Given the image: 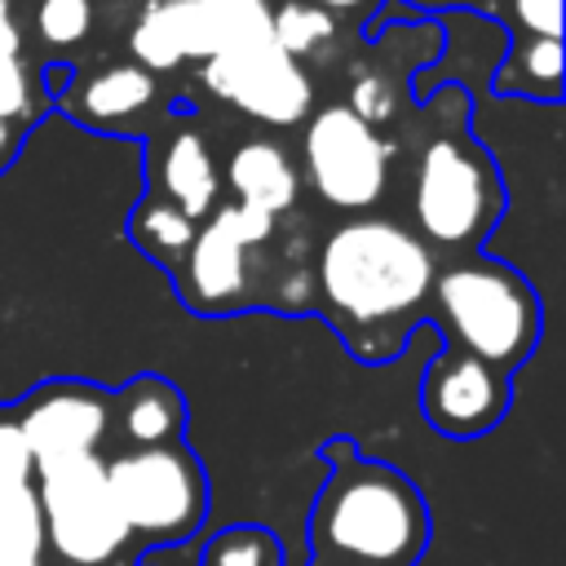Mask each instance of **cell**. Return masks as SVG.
I'll return each instance as SVG.
<instances>
[{"label":"cell","mask_w":566,"mask_h":566,"mask_svg":"<svg viewBox=\"0 0 566 566\" xmlns=\"http://www.w3.org/2000/svg\"><path fill=\"white\" fill-rule=\"evenodd\" d=\"M327 478L305 522V566H416L429 553L433 517L420 486L367 460L354 438H332L323 451Z\"/></svg>","instance_id":"obj_1"},{"label":"cell","mask_w":566,"mask_h":566,"mask_svg":"<svg viewBox=\"0 0 566 566\" xmlns=\"http://www.w3.org/2000/svg\"><path fill=\"white\" fill-rule=\"evenodd\" d=\"M314 283L327 318L345 332V345L358 358L380 363L398 354V332L424 305L433 256L411 230L385 217H358L327 234Z\"/></svg>","instance_id":"obj_2"},{"label":"cell","mask_w":566,"mask_h":566,"mask_svg":"<svg viewBox=\"0 0 566 566\" xmlns=\"http://www.w3.org/2000/svg\"><path fill=\"white\" fill-rule=\"evenodd\" d=\"M438 318L451 336V349H464L500 371L513 367L539 340V305L535 292L500 261H464L433 274Z\"/></svg>","instance_id":"obj_3"},{"label":"cell","mask_w":566,"mask_h":566,"mask_svg":"<svg viewBox=\"0 0 566 566\" xmlns=\"http://www.w3.org/2000/svg\"><path fill=\"white\" fill-rule=\"evenodd\" d=\"M111 504L142 557L150 548L186 544L208 517V478L186 442L133 447L102 460Z\"/></svg>","instance_id":"obj_4"},{"label":"cell","mask_w":566,"mask_h":566,"mask_svg":"<svg viewBox=\"0 0 566 566\" xmlns=\"http://www.w3.org/2000/svg\"><path fill=\"white\" fill-rule=\"evenodd\" d=\"M44 566H142V548L119 522L102 455L35 464Z\"/></svg>","instance_id":"obj_5"},{"label":"cell","mask_w":566,"mask_h":566,"mask_svg":"<svg viewBox=\"0 0 566 566\" xmlns=\"http://www.w3.org/2000/svg\"><path fill=\"white\" fill-rule=\"evenodd\" d=\"M495 208L500 186L473 146L455 137H438L424 146L416 164V221L433 243H473L491 226Z\"/></svg>","instance_id":"obj_6"},{"label":"cell","mask_w":566,"mask_h":566,"mask_svg":"<svg viewBox=\"0 0 566 566\" xmlns=\"http://www.w3.org/2000/svg\"><path fill=\"white\" fill-rule=\"evenodd\" d=\"M305 177L318 199L332 208H371L385 190V168H389V146L371 124H363L349 106H323L305 115Z\"/></svg>","instance_id":"obj_7"},{"label":"cell","mask_w":566,"mask_h":566,"mask_svg":"<svg viewBox=\"0 0 566 566\" xmlns=\"http://www.w3.org/2000/svg\"><path fill=\"white\" fill-rule=\"evenodd\" d=\"M199 80L221 102L239 106L261 124H301L314 106V84L296 57L279 44H256L239 53H217L199 62Z\"/></svg>","instance_id":"obj_8"},{"label":"cell","mask_w":566,"mask_h":566,"mask_svg":"<svg viewBox=\"0 0 566 566\" xmlns=\"http://www.w3.org/2000/svg\"><path fill=\"white\" fill-rule=\"evenodd\" d=\"M31 460L35 464H57L75 455H102L106 460V438H111V394L84 380H53L18 402L9 411Z\"/></svg>","instance_id":"obj_9"},{"label":"cell","mask_w":566,"mask_h":566,"mask_svg":"<svg viewBox=\"0 0 566 566\" xmlns=\"http://www.w3.org/2000/svg\"><path fill=\"white\" fill-rule=\"evenodd\" d=\"M509 398H513L509 371L451 345L429 363L420 380V411L442 438H478L495 429L509 411Z\"/></svg>","instance_id":"obj_10"},{"label":"cell","mask_w":566,"mask_h":566,"mask_svg":"<svg viewBox=\"0 0 566 566\" xmlns=\"http://www.w3.org/2000/svg\"><path fill=\"white\" fill-rule=\"evenodd\" d=\"M274 230V217L243 208V203H226L212 212V221L203 230H195L190 248H186V301L203 314L226 310L243 296V252L252 243H265Z\"/></svg>","instance_id":"obj_11"},{"label":"cell","mask_w":566,"mask_h":566,"mask_svg":"<svg viewBox=\"0 0 566 566\" xmlns=\"http://www.w3.org/2000/svg\"><path fill=\"white\" fill-rule=\"evenodd\" d=\"M181 429H186V398L159 376H137L119 394H111L106 455L133 451V447L181 442Z\"/></svg>","instance_id":"obj_12"},{"label":"cell","mask_w":566,"mask_h":566,"mask_svg":"<svg viewBox=\"0 0 566 566\" xmlns=\"http://www.w3.org/2000/svg\"><path fill=\"white\" fill-rule=\"evenodd\" d=\"M128 49L142 71H172L190 57L199 62L212 57V40H208V27L195 0H150L142 18L133 22Z\"/></svg>","instance_id":"obj_13"},{"label":"cell","mask_w":566,"mask_h":566,"mask_svg":"<svg viewBox=\"0 0 566 566\" xmlns=\"http://www.w3.org/2000/svg\"><path fill=\"white\" fill-rule=\"evenodd\" d=\"M226 181L234 190V203L243 208H256L265 217H279L296 203V190H301V172L292 164V155L265 137H252V142H239L230 150V164H226Z\"/></svg>","instance_id":"obj_14"},{"label":"cell","mask_w":566,"mask_h":566,"mask_svg":"<svg viewBox=\"0 0 566 566\" xmlns=\"http://www.w3.org/2000/svg\"><path fill=\"white\" fill-rule=\"evenodd\" d=\"M0 544L40 553V504H35V460L13 424L0 416Z\"/></svg>","instance_id":"obj_15"},{"label":"cell","mask_w":566,"mask_h":566,"mask_svg":"<svg viewBox=\"0 0 566 566\" xmlns=\"http://www.w3.org/2000/svg\"><path fill=\"white\" fill-rule=\"evenodd\" d=\"M164 190L172 195V208L190 221L203 217L217 199V168L199 133H177L164 150Z\"/></svg>","instance_id":"obj_16"},{"label":"cell","mask_w":566,"mask_h":566,"mask_svg":"<svg viewBox=\"0 0 566 566\" xmlns=\"http://www.w3.org/2000/svg\"><path fill=\"white\" fill-rule=\"evenodd\" d=\"M150 97H155V75L142 71L137 62H124V66L97 71V75L80 88L75 106H80V115H88V119H124V115L150 106Z\"/></svg>","instance_id":"obj_17"},{"label":"cell","mask_w":566,"mask_h":566,"mask_svg":"<svg viewBox=\"0 0 566 566\" xmlns=\"http://www.w3.org/2000/svg\"><path fill=\"white\" fill-rule=\"evenodd\" d=\"M195 9L208 27L212 57L270 44V4L265 0H195Z\"/></svg>","instance_id":"obj_18"},{"label":"cell","mask_w":566,"mask_h":566,"mask_svg":"<svg viewBox=\"0 0 566 566\" xmlns=\"http://www.w3.org/2000/svg\"><path fill=\"white\" fill-rule=\"evenodd\" d=\"M199 566H283V544L265 526H226L203 544Z\"/></svg>","instance_id":"obj_19"},{"label":"cell","mask_w":566,"mask_h":566,"mask_svg":"<svg viewBox=\"0 0 566 566\" xmlns=\"http://www.w3.org/2000/svg\"><path fill=\"white\" fill-rule=\"evenodd\" d=\"M332 35H336L332 13L310 0H287L283 9H270V44H279L287 57H305Z\"/></svg>","instance_id":"obj_20"},{"label":"cell","mask_w":566,"mask_h":566,"mask_svg":"<svg viewBox=\"0 0 566 566\" xmlns=\"http://www.w3.org/2000/svg\"><path fill=\"white\" fill-rule=\"evenodd\" d=\"M495 84H500L504 93L522 88V93L557 97V88H562V44H557V40H544V35L526 40Z\"/></svg>","instance_id":"obj_21"},{"label":"cell","mask_w":566,"mask_h":566,"mask_svg":"<svg viewBox=\"0 0 566 566\" xmlns=\"http://www.w3.org/2000/svg\"><path fill=\"white\" fill-rule=\"evenodd\" d=\"M137 234L155 252H186L190 239H195V221L186 212H177L172 203H146L137 212Z\"/></svg>","instance_id":"obj_22"},{"label":"cell","mask_w":566,"mask_h":566,"mask_svg":"<svg viewBox=\"0 0 566 566\" xmlns=\"http://www.w3.org/2000/svg\"><path fill=\"white\" fill-rule=\"evenodd\" d=\"M35 27L49 44H80L93 27V4L88 0H40Z\"/></svg>","instance_id":"obj_23"},{"label":"cell","mask_w":566,"mask_h":566,"mask_svg":"<svg viewBox=\"0 0 566 566\" xmlns=\"http://www.w3.org/2000/svg\"><path fill=\"white\" fill-rule=\"evenodd\" d=\"M349 111L363 119V124H385L389 115H394V88H389V80L385 75H376V71H363L354 84H349Z\"/></svg>","instance_id":"obj_24"},{"label":"cell","mask_w":566,"mask_h":566,"mask_svg":"<svg viewBox=\"0 0 566 566\" xmlns=\"http://www.w3.org/2000/svg\"><path fill=\"white\" fill-rule=\"evenodd\" d=\"M31 115V75L22 57H0V119H27Z\"/></svg>","instance_id":"obj_25"},{"label":"cell","mask_w":566,"mask_h":566,"mask_svg":"<svg viewBox=\"0 0 566 566\" xmlns=\"http://www.w3.org/2000/svg\"><path fill=\"white\" fill-rule=\"evenodd\" d=\"M513 13L531 35H544V40L562 35V0H513Z\"/></svg>","instance_id":"obj_26"},{"label":"cell","mask_w":566,"mask_h":566,"mask_svg":"<svg viewBox=\"0 0 566 566\" xmlns=\"http://www.w3.org/2000/svg\"><path fill=\"white\" fill-rule=\"evenodd\" d=\"M22 53V27L13 18V0H0V57H18Z\"/></svg>","instance_id":"obj_27"},{"label":"cell","mask_w":566,"mask_h":566,"mask_svg":"<svg viewBox=\"0 0 566 566\" xmlns=\"http://www.w3.org/2000/svg\"><path fill=\"white\" fill-rule=\"evenodd\" d=\"M0 566H44V557H40V553H22V548L0 544Z\"/></svg>","instance_id":"obj_28"},{"label":"cell","mask_w":566,"mask_h":566,"mask_svg":"<svg viewBox=\"0 0 566 566\" xmlns=\"http://www.w3.org/2000/svg\"><path fill=\"white\" fill-rule=\"evenodd\" d=\"M13 142H18V137H13V124H4V119H0V168L9 164V155H13Z\"/></svg>","instance_id":"obj_29"},{"label":"cell","mask_w":566,"mask_h":566,"mask_svg":"<svg viewBox=\"0 0 566 566\" xmlns=\"http://www.w3.org/2000/svg\"><path fill=\"white\" fill-rule=\"evenodd\" d=\"M310 4H318V9H327V13H332V9H358L363 0H310Z\"/></svg>","instance_id":"obj_30"},{"label":"cell","mask_w":566,"mask_h":566,"mask_svg":"<svg viewBox=\"0 0 566 566\" xmlns=\"http://www.w3.org/2000/svg\"><path fill=\"white\" fill-rule=\"evenodd\" d=\"M142 566H146V562H142Z\"/></svg>","instance_id":"obj_31"}]
</instances>
